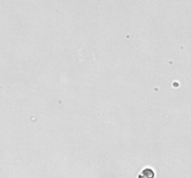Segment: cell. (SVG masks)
Here are the masks:
<instances>
[{
  "mask_svg": "<svg viewBox=\"0 0 191 178\" xmlns=\"http://www.w3.org/2000/svg\"><path fill=\"white\" fill-rule=\"evenodd\" d=\"M142 174L144 177H147V178H153V177H154V175H155L154 172H153V170L149 169V168H146L144 170H143Z\"/></svg>",
  "mask_w": 191,
  "mask_h": 178,
  "instance_id": "1",
  "label": "cell"
}]
</instances>
